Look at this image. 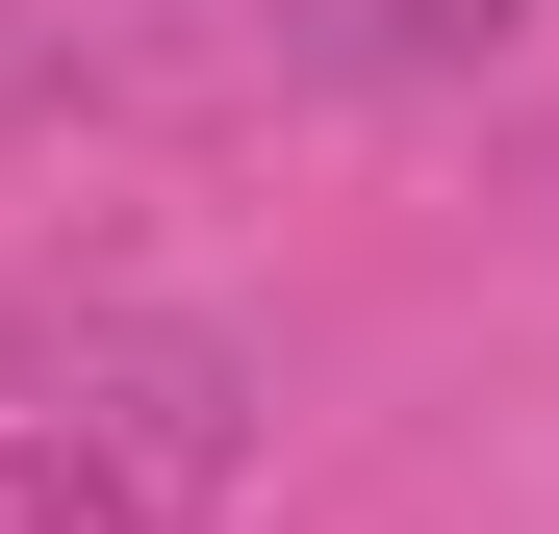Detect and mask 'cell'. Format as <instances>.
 I'll return each mask as SVG.
<instances>
[{"instance_id": "cell-1", "label": "cell", "mask_w": 559, "mask_h": 534, "mask_svg": "<svg viewBox=\"0 0 559 534\" xmlns=\"http://www.w3.org/2000/svg\"><path fill=\"white\" fill-rule=\"evenodd\" d=\"M229 459L204 356H76V382H0V534H178Z\"/></svg>"}]
</instances>
